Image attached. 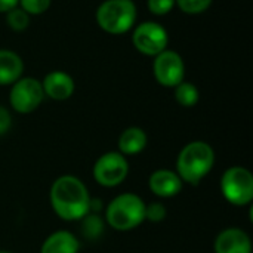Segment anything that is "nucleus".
<instances>
[{
  "instance_id": "nucleus-11",
  "label": "nucleus",
  "mask_w": 253,
  "mask_h": 253,
  "mask_svg": "<svg viewBox=\"0 0 253 253\" xmlns=\"http://www.w3.org/2000/svg\"><path fill=\"white\" fill-rule=\"evenodd\" d=\"M213 251L215 253H252V242L246 231L231 227L216 236Z\"/></svg>"
},
{
  "instance_id": "nucleus-16",
  "label": "nucleus",
  "mask_w": 253,
  "mask_h": 253,
  "mask_svg": "<svg viewBox=\"0 0 253 253\" xmlns=\"http://www.w3.org/2000/svg\"><path fill=\"white\" fill-rule=\"evenodd\" d=\"M173 89H175V99L181 107L191 108V107L197 105V102L200 99V93H199V89L196 84L184 80L179 84H176Z\"/></svg>"
},
{
  "instance_id": "nucleus-24",
  "label": "nucleus",
  "mask_w": 253,
  "mask_h": 253,
  "mask_svg": "<svg viewBox=\"0 0 253 253\" xmlns=\"http://www.w3.org/2000/svg\"><path fill=\"white\" fill-rule=\"evenodd\" d=\"M19 0H0V13H6L18 6Z\"/></svg>"
},
{
  "instance_id": "nucleus-23",
  "label": "nucleus",
  "mask_w": 253,
  "mask_h": 253,
  "mask_svg": "<svg viewBox=\"0 0 253 253\" xmlns=\"http://www.w3.org/2000/svg\"><path fill=\"white\" fill-rule=\"evenodd\" d=\"M12 126V116L7 108L0 105V135H4Z\"/></svg>"
},
{
  "instance_id": "nucleus-13",
  "label": "nucleus",
  "mask_w": 253,
  "mask_h": 253,
  "mask_svg": "<svg viewBox=\"0 0 253 253\" xmlns=\"http://www.w3.org/2000/svg\"><path fill=\"white\" fill-rule=\"evenodd\" d=\"M22 58L10 49H0V86H12L22 77Z\"/></svg>"
},
{
  "instance_id": "nucleus-17",
  "label": "nucleus",
  "mask_w": 253,
  "mask_h": 253,
  "mask_svg": "<svg viewBox=\"0 0 253 253\" xmlns=\"http://www.w3.org/2000/svg\"><path fill=\"white\" fill-rule=\"evenodd\" d=\"M6 15V24L10 30L16 31V33H21V31H25L28 27H30V22H31V16L24 12L19 6L10 9L9 12L4 13Z\"/></svg>"
},
{
  "instance_id": "nucleus-9",
  "label": "nucleus",
  "mask_w": 253,
  "mask_h": 253,
  "mask_svg": "<svg viewBox=\"0 0 253 253\" xmlns=\"http://www.w3.org/2000/svg\"><path fill=\"white\" fill-rule=\"evenodd\" d=\"M153 74L159 84L163 87H175L185 77L184 58L172 49H166L153 61Z\"/></svg>"
},
{
  "instance_id": "nucleus-2",
  "label": "nucleus",
  "mask_w": 253,
  "mask_h": 253,
  "mask_svg": "<svg viewBox=\"0 0 253 253\" xmlns=\"http://www.w3.org/2000/svg\"><path fill=\"white\" fill-rule=\"evenodd\" d=\"M215 165L213 148L205 141L188 142L178 154L176 159V173L182 182L197 185Z\"/></svg>"
},
{
  "instance_id": "nucleus-6",
  "label": "nucleus",
  "mask_w": 253,
  "mask_h": 253,
  "mask_svg": "<svg viewBox=\"0 0 253 253\" xmlns=\"http://www.w3.org/2000/svg\"><path fill=\"white\" fill-rule=\"evenodd\" d=\"M132 44L145 56H157L169 46L168 30L156 21H144L132 28Z\"/></svg>"
},
{
  "instance_id": "nucleus-4",
  "label": "nucleus",
  "mask_w": 253,
  "mask_h": 253,
  "mask_svg": "<svg viewBox=\"0 0 253 253\" xmlns=\"http://www.w3.org/2000/svg\"><path fill=\"white\" fill-rule=\"evenodd\" d=\"M105 221L116 231H130L145 221V203L133 193H123L108 203Z\"/></svg>"
},
{
  "instance_id": "nucleus-20",
  "label": "nucleus",
  "mask_w": 253,
  "mask_h": 253,
  "mask_svg": "<svg viewBox=\"0 0 253 253\" xmlns=\"http://www.w3.org/2000/svg\"><path fill=\"white\" fill-rule=\"evenodd\" d=\"M176 6L175 0H147L148 10L156 16H165L173 10Z\"/></svg>"
},
{
  "instance_id": "nucleus-21",
  "label": "nucleus",
  "mask_w": 253,
  "mask_h": 253,
  "mask_svg": "<svg viewBox=\"0 0 253 253\" xmlns=\"http://www.w3.org/2000/svg\"><path fill=\"white\" fill-rule=\"evenodd\" d=\"M168 215V211L165 208L163 203H159V202H153L150 205H145V219L150 221V222H162Z\"/></svg>"
},
{
  "instance_id": "nucleus-14",
  "label": "nucleus",
  "mask_w": 253,
  "mask_h": 253,
  "mask_svg": "<svg viewBox=\"0 0 253 253\" xmlns=\"http://www.w3.org/2000/svg\"><path fill=\"white\" fill-rule=\"evenodd\" d=\"M80 248L79 240L70 231L59 230L52 233L42 245L40 253H77Z\"/></svg>"
},
{
  "instance_id": "nucleus-18",
  "label": "nucleus",
  "mask_w": 253,
  "mask_h": 253,
  "mask_svg": "<svg viewBox=\"0 0 253 253\" xmlns=\"http://www.w3.org/2000/svg\"><path fill=\"white\" fill-rule=\"evenodd\" d=\"M213 0H175L176 6L187 15H200L205 13Z\"/></svg>"
},
{
  "instance_id": "nucleus-3",
  "label": "nucleus",
  "mask_w": 253,
  "mask_h": 253,
  "mask_svg": "<svg viewBox=\"0 0 253 253\" xmlns=\"http://www.w3.org/2000/svg\"><path fill=\"white\" fill-rule=\"evenodd\" d=\"M136 18L138 9L133 0H105L95 12L98 27L113 36L129 33L135 27Z\"/></svg>"
},
{
  "instance_id": "nucleus-8",
  "label": "nucleus",
  "mask_w": 253,
  "mask_h": 253,
  "mask_svg": "<svg viewBox=\"0 0 253 253\" xmlns=\"http://www.w3.org/2000/svg\"><path fill=\"white\" fill-rule=\"evenodd\" d=\"M93 178L95 181L105 187L113 188L120 185L127 173H129V163L126 156L119 151H110L102 154L93 165Z\"/></svg>"
},
{
  "instance_id": "nucleus-19",
  "label": "nucleus",
  "mask_w": 253,
  "mask_h": 253,
  "mask_svg": "<svg viewBox=\"0 0 253 253\" xmlns=\"http://www.w3.org/2000/svg\"><path fill=\"white\" fill-rule=\"evenodd\" d=\"M52 0H19L18 6L30 16H37L49 10Z\"/></svg>"
},
{
  "instance_id": "nucleus-15",
  "label": "nucleus",
  "mask_w": 253,
  "mask_h": 253,
  "mask_svg": "<svg viewBox=\"0 0 253 253\" xmlns=\"http://www.w3.org/2000/svg\"><path fill=\"white\" fill-rule=\"evenodd\" d=\"M148 142L147 133L136 126L127 127L125 129L117 141V147H119V153H122L123 156H135L139 154L141 151L145 150Z\"/></svg>"
},
{
  "instance_id": "nucleus-5",
  "label": "nucleus",
  "mask_w": 253,
  "mask_h": 253,
  "mask_svg": "<svg viewBox=\"0 0 253 253\" xmlns=\"http://www.w3.org/2000/svg\"><path fill=\"white\" fill-rule=\"evenodd\" d=\"M221 193L233 206H248L253 200V175L243 166L228 168L221 176Z\"/></svg>"
},
{
  "instance_id": "nucleus-7",
  "label": "nucleus",
  "mask_w": 253,
  "mask_h": 253,
  "mask_svg": "<svg viewBox=\"0 0 253 253\" xmlns=\"http://www.w3.org/2000/svg\"><path fill=\"white\" fill-rule=\"evenodd\" d=\"M44 99L42 82L36 77H21L9 92V104L19 114H30L36 111Z\"/></svg>"
},
{
  "instance_id": "nucleus-10",
  "label": "nucleus",
  "mask_w": 253,
  "mask_h": 253,
  "mask_svg": "<svg viewBox=\"0 0 253 253\" xmlns=\"http://www.w3.org/2000/svg\"><path fill=\"white\" fill-rule=\"evenodd\" d=\"M42 87L44 96H49L53 101H65L73 96L76 90V82L68 73L62 70H53L43 77Z\"/></svg>"
},
{
  "instance_id": "nucleus-25",
  "label": "nucleus",
  "mask_w": 253,
  "mask_h": 253,
  "mask_svg": "<svg viewBox=\"0 0 253 253\" xmlns=\"http://www.w3.org/2000/svg\"><path fill=\"white\" fill-rule=\"evenodd\" d=\"M0 253H10V252H6V251H0Z\"/></svg>"
},
{
  "instance_id": "nucleus-1",
  "label": "nucleus",
  "mask_w": 253,
  "mask_h": 253,
  "mask_svg": "<svg viewBox=\"0 0 253 253\" xmlns=\"http://www.w3.org/2000/svg\"><path fill=\"white\" fill-rule=\"evenodd\" d=\"M50 205L53 212L64 221L83 219L90 211V196L82 179L62 175L50 187Z\"/></svg>"
},
{
  "instance_id": "nucleus-22",
  "label": "nucleus",
  "mask_w": 253,
  "mask_h": 253,
  "mask_svg": "<svg viewBox=\"0 0 253 253\" xmlns=\"http://www.w3.org/2000/svg\"><path fill=\"white\" fill-rule=\"evenodd\" d=\"M102 228H104L102 221L98 216H95V215L93 216L86 215L83 218V233H84L86 237H90V239L98 237L102 233Z\"/></svg>"
},
{
  "instance_id": "nucleus-12",
  "label": "nucleus",
  "mask_w": 253,
  "mask_h": 253,
  "mask_svg": "<svg viewBox=\"0 0 253 253\" xmlns=\"http://www.w3.org/2000/svg\"><path fill=\"white\" fill-rule=\"evenodd\" d=\"M148 185L153 194L162 199L175 197L182 190V179L179 175L169 169L154 170L148 179Z\"/></svg>"
}]
</instances>
